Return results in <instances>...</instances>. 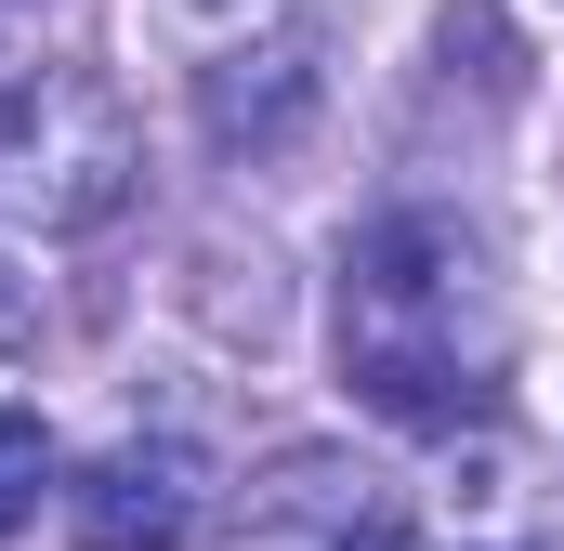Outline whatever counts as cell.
<instances>
[{"label":"cell","mask_w":564,"mask_h":551,"mask_svg":"<svg viewBox=\"0 0 564 551\" xmlns=\"http://www.w3.org/2000/svg\"><path fill=\"white\" fill-rule=\"evenodd\" d=\"M197 119H210V144H289L302 119H315V26L224 53V66L197 79Z\"/></svg>","instance_id":"4"},{"label":"cell","mask_w":564,"mask_h":551,"mask_svg":"<svg viewBox=\"0 0 564 551\" xmlns=\"http://www.w3.org/2000/svg\"><path fill=\"white\" fill-rule=\"evenodd\" d=\"M341 381L408 433H446V420L486 395V250L433 210H394L355 237L341 263Z\"/></svg>","instance_id":"1"},{"label":"cell","mask_w":564,"mask_h":551,"mask_svg":"<svg viewBox=\"0 0 564 551\" xmlns=\"http://www.w3.org/2000/svg\"><path fill=\"white\" fill-rule=\"evenodd\" d=\"M197 499H210V460L171 446V433H132V446H106L66 486V539L79 551H184L197 539Z\"/></svg>","instance_id":"3"},{"label":"cell","mask_w":564,"mask_h":551,"mask_svg":"<svg viewBox=\"0 0 564 551\" xmlns=\"http://www.w3.org/2000/svg\"><path fill=\"white\" fill-rule=\"evenodd\" d=\"M341 551H421V539H408V526H368V539H341Z\"/></svg>","instance_id":"6"},{"label":"cell","mask_w":564,"mask_h":551,"mask_svg":"<svg viewBox=\"0 0 564 551\" xmlns=\"http://www.w3.org/2000/svg\"><path fill=\"white\" fill-rule=\"evenodd\" d=\"M53 473H66V460H53V420H40V408H0V539H13V526H40Z\"/></svg>","instance_id":"5"},{"label":"cell","mask_w":564,"mask_h":551,"mask_svg":"<svg viewBox=\"0 0 564 551\" xmlns=\"http://www.w3.org/2000/svg\"><path fill=\"white\" fill-rule=\"evenodd\" d=\"M132 184H144V132H132V106H119V79L40 66V79L0 106V237L66 250V237L119 224Z\"/></svg>","instance_id":"2"}]
</instances>
